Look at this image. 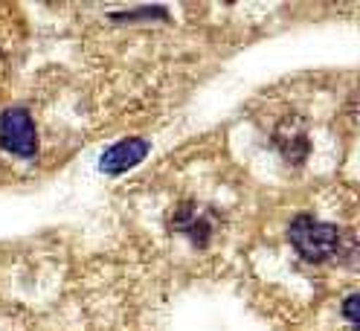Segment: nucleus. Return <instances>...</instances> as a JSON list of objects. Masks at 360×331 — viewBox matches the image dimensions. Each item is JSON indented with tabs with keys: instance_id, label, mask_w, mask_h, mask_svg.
<instances>
[{
	"instance_id": "nucleus-5",
	"label": "nucleus",
	"mask_w": 360,
	"mask_h": 331,
	"mask_svg": "<svg viewBox=\"0 0 360 331\" xmlns=\"http://www.w3.org/2000/svg\"><path fill=\"white\" fill-rule=\"evenodd\" d=\"M343 314L352 325H357V294H349V299L343 302Z\"/></svg>"
},
{
	"instance_id": "nucleus-3",
	"label": "nucleus",
	"mask_w": 360,
	"mask_h": 331,
	"mask_svg": "<svg viewBox=\"0 0 360 331\" xmlns=\"http://www.w3.org/2000/svg\"><path fill=\"white\" fill-rule=\"evenodd\" d=\"M148 154V143L140 140V137H128V140H120L110 148H105V154L99 157V169L105 174H122L134 166H140Z\"/></svg>"
},
{
	"instance_id": "nucleus-4",
	"label": "nucleus",
	"mask_w": 360,
	"mask_h": 331,
	"mask_svg": "<svg viewBox=\"0 0 360 331\" xmlns=\"http://www.w3.org/2000/svg\"><path fill=\"white\" fill-rule=\"evenodd\" d=\"M276 143H279V148H282V154H285V157L290 160V157H294V160H302L305 157V154H308V140H305V131H297V128H279L276 131Z\"/></svg>"
},
{
	"instance_id": "nucleus-1",
	"label": "nucleus",
	"mask_w": 360,
	"mask_h": 331,
	"mask_svg": "<svg viewBox=\"0 0 360 331\" xmlns=\"http://www.w3.org/2000/svg\"><path fill=\"white\" fill-rule=\"evenodd\" d=\"M288 238L305 261H326L340 250V230L311 215H297L288 224Z\"/></svg>"
},
{
	"instance_id": "nucleus-2",
	"label": "nucleus",
	"mask_w": 360,
	"mask_h": 331,
	"mask_svg": "<svg viewBox=\"0 0 360 331\" xmlns=\"http://www.w3.org/2000/svg\"><path fill=\"white\" fill-rule=\"evenodd\" d=\"M0 148L32 160L38 154V131L24 108H9L0 114Z\"/></svg>"
}]
</instances>
